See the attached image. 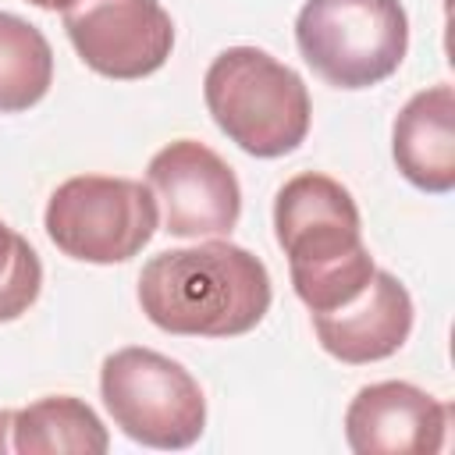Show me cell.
<instances>
[{
    "instance_id": "5bb4252c",
    "label": "cell",
    "mask_w": 455,
    "mask_h": 455,
    "mask_svg": "<svg viewBox=\"0 0 455 455\" xmlns=\"http://www.w3.org/2000/svg\"><path fill=\"white\" fill-rule=\"evenodd\" d=\"M43 291V263L39 252L18 235L7 220H0V323L25 316Z\"/></svg>"
},
{
    "instance_id": "7a4b0ae2",
    "label": "cell",
    "mask_w": 455,
    "mask_h": 455,
    "mask_svg": "<svg viewBox=\"0 0 455 455\" xmlns=\"http://www.w3.org/2000/svg\"><path fill=\"white\" fill-rule=\"evenodd\" d=\"M274 235L288 256L291 288L309 313L352 302L377 270L363 242L359 206L331 174L302 171L277 188Z\"/></svg>"
},
{
    "instance_id": "ba28073f",
    "label": "cell",
    "mask_w": 455,
    "mask_h": 455,
    "mask_svg": "<svg viewBox=\"0 0 455 455\" xmlns=\"http://www.w3.org/2000/svg\"><path fill=\"white\" fill-rule=\"evenodd\" d=\"M64 28L82 64L117 82L160 71L174 46V21L160 0H71Z\"/></svg>"
},
{
    "instance_id": "3957f363",
    "label": "cell",
    "mask_w": 455,
    "mask_h": 455,
    "mask_svg": "<svg viewBox=\"0 0 455 455\" xmlns=\"http://www.w3.org/2000/svg\"><path fill=\"white\" fill-rule=\"evenodd\" d=\"M203 100L217 128L249 156H284L309 135L313 107L302 75L259 46L220 50L203 75Z\"/></svg>"
},
{
    "instance_id": "7c38bea8",
    "label": "cell",
    "mask_w": 455,
    "mask_h": 455,
    "mask_svg": "<svg viewBox=\"0 0 455 455\" xmlns=\"http://www.w3.org/2000/svg\"><path fill=\"white\" fill-rule=\"evenodd\" d=\"M107 448L103 419L75 395H46L11 416V451L18 455H103Z\"/></svg>"
},
{
    "instance_id": "5b68a950",
    "label": "cell",
    "mask_w": 455,
    "mask_h": 455,
    "mask_svg": "<svg viewBox=\"0 0 455 455\" xmlns=\"http://www.w3.org/2000/svg\"><path fill=\"white\" fill-rule=\"evenodd\" d=\"M295 43L327 85L370 89L405 60L409 18L398 0H306Z\"/></svg>"
},
{
    "instance_id": "2e32d148",
    "label": "cell",
    "mask_w": 455,
    "mask_h": 455,
    "mask_svg": "<svg viewBox=\"0 0 455 455\" xmlns=\"http://www.w3.org/2000/svg\"><path fill=\"white\" fill-rule=\"evenodd\" d=\"M28 4H36V7H43V11H64L71 0H28Z\"/></svg>"
},
{
    "instance_id": "4fadbf2b",
    "label": "cell",
    "mask_w": 455,
    "mask_h": 455,
    "mask_svg": "<svg viewBox=\"0 0 455 455\" xmlns=\"http://www.w3.org/2000/svg\"><path fill=\"white\" fill-rule=\"evenodd\" d=\"M53 85V50L46 36L11 14L0 11V114H21L36 107Z\"/></svg>"
},
{
    "instance_id": "30bf717a",
    "label": "cell",
    "mask_w": 455,
    "mask_h": 455,
    "mask_svg": "<svg viewBox=\"0 0 455 455\" xmlns=\"http://www.w3.org/2000/svg\"><path fill=\"white\" fill-rule=\"evenodd\" d=\"M316 341L327 355L348 366H366L395 355L412 334V295L391 270H373L370 284L345 306L309 313Z\"/></svg>"
},
{
    "instance_id": "52a82bcc",
    "label": "cell",
    "mask_w": 455,
    "mask_h": 455,
    "mask_svg": "<svg viewBox=\"0 0 455 455\" xmlns=\"http://www.w3.org/2000/svg\"><path fill=\"white\" fill-rule=\"evenodd\" d=\"M146 185L167 235L224 238L242 217V185L235 171L196 139H174L156 149L146 167Z\"/></svg>"
},
{
    "instance_id": "6da1fadb",
    "label": "cell",
    "mask_w": 455,
    "mask_h": 455,
    "mask_svg": "<svg viewBox=\"0 0 455 455\" xmlns=\"http://www.w3.org/2000/svg\"><path fill=\"white\" fill-rule=\"evenodd\" d=\"M274 299L270 274L249 249L210 238L156 252L139 274L146 320L181 338H238L259 327Z\"/></svg>"
},
{
    "instance_id": "9a60e30c",
    "label": "cell",
    "mask_w": 455,
    "mask_h": 455,
    "mask_svg": "<svg viewBox=\"0 0 455 455\" xmlns=\"http://www.w3.org/2000/svg\"><path fill=\"white\" fill-rule=\"evenodd\" d=\"M11 416L14 409H0V451H11Z\"/></svg>"
},
{
    "instance_id": "8992f818",
    "label": "cell",
    "mask_w": 455,
    "mask_h": 455,
    "mask_svg": "<svg viewBox=\"0 0 455 455\" xmlns=\"http://www.w3.org/2000/svg\"><path fill=\"white\" fill-rule=\"evenodd\" d=\"M160 210L149 185L110 174H75L46 203L43 228L50 242L82 263L110 267L139 256L156 235Z\"/></svg>"
},
{
    "instance_id": "277c9868",
    "label": "cell",
    "mask_w": 455,
    "mask_h": 455,
    "mask_svg": "<svg viewBox=\"0 0 455 455\" xmlns=\"http://www.w3.org/2000/svg\"><path fill=\"white\" fill-rule=\"evenodd\" d=\"M100 398L114 427L146 448L181 451L206 430L199 380L178 359L146 345H124L103 359Z\"/></svg>"
},
{
    "instance_id": "9c48e42d",
    "label": "cell",
    "mask_w": 455,
    "mask_h": 455,
    "mask_svg": "<svg viewBox=\"0 0 455 455\" xmlns=\"http://www.w3.org/2000/svg\"><path fill=\"white\" fill-rule=\"evenodd\" d=\"M451 405L409 380H377L355 391L345 409V441L355 455H437Z\"/></svg>"
},
{
    "instance_id": "8fae6325",
    "label": "cell",
    "mask_w": 455,
    "mask_h": 455,
    "mask_svg": "<svg viewBox=\"0 0 455 455\" xmlns=\"http://www.w3.org/2000/svg\"><path fill=\"white\" fill-rule=\"evenodd\" d=\"M391 156L419 192L455 188V92L448 82L409 96L391 124Z\"/></svg>"
}]
</instances>
